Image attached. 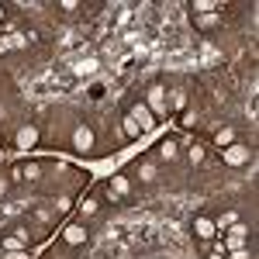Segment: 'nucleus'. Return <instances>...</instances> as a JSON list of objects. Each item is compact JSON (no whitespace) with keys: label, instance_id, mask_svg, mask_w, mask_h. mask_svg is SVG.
<instances>
[{"label":"nucleus","instance_id":"16","mask_svg":"<svg viewBox=\"0 0 259 259\" xmlns=\"http://www.w3.org/2000/svg\"><path fill=\"white\" fill-rule=\"evenodd\" d=\"M190 11H194V14H218V4H214V0H194Z\"/></svg>","mask_w":259,"mask_h":259},{"label":"nucleus","instance_id":"12","mask_svg":"<svg viewBox=\"0 0 259 259\" xmlns=\"http://www.w3.org/2000/svg\"><path fill=\"white\" fill-rule=\"evenodd\" d=\"M135 173H139V180H142V183H152V180H156V162H152V159H142V162H135Z\"/></svg>","mask_w":259,"mask_h":259},{"label":"nucleus","instance_id":"7","mask_svg":"<svg viewBox=\"0 0 259 259\" xmlns=\"http://www.w3.org/2000/svg\"><path fill=\"white\" fill-rule=\"evenodd\" d=\"M194 235H197L200 242H211L214 235H218V232H214V221L204 218V214H197V218H194Z\"/></svg>","mask_w":259,"mask_h":259},{"label":"nucleus","instance_id":"14","mask_svg":"<svg viewBox=\"0 0 259 259\" xmlns=\"http://www.w3.org/2000/svg\"><path fill=\"white\" fill-rule=\"evenodd\" d=\"M232 142H235V128H218V132H214V145H218V152H221V149H228Z\"/></svg>","mask_w":259,"mask_h":259},{"label":"nucleus","instance_id":"8","mask_svg":"<svg viewBox=\"0 0 259 259\" xmlns=\"http://www.w3.org/2000/svg\"><path fill=\"white\" fill-rule=\"evenodd\" d=\"M87 239H90L87 225H69V228L62 232V242H66V245H83Z\"/></svg>","mask_w":259,"mask_h":259},{"label":"nucleus","instance_id":"4","mask_svg":"<svg viewBox=\"0 0 259 259\" xmlns=\"http://www.w3.org/2000/svg\"><path fill=\"white\" fill-rule=\"evenodd\" d=\"M73 149L76 152H94V128L90 124H80L73 132Z\"/></svg>","mask_w":259,"mask_h":259},{"label":"nucleus","instance_id":"6","mask_svg":"<svg viewBox=\"0 0 259 259\" xmlns=\"http://www.w3.org/2000/svg\"><path fill=\"white\" fill-rule=\"evenodd\" d=\"M128 118L135 121V124H139L142 132H149V128H152V124H156V118H152V111H149V107H145V104H135V107H132V111H128Z\"/></svg>","mask_w":259,"mask_h":259},{"label":"nucleus","instance_id":"20","mask_svg":"<svg viewBox=\"0 0 259 259\" xmlns=\"http://www.w3.org/2000/svg\"><path fill=\"white\" fill-rule=\"evenodd\" d=\"M204 156H207V152H204V145H197V142L187 149V159L194 162V166H197V162H204Z\"/></svg>","mask_w":259,"mask_h":259},{"label":"nucleus","instance_id":"3","mask_svg":"<svg viewBox=\"0 0 259 259\" xmlns=\"http://www.w3.org/2000/svg\"><path fill=\"white\" fill-rule=\"evenodd\" d=\"M245 245H249V228L235 221V225L228 228V239H225V249H228V252H235V249H245Z\"/></svg>","mask_w":259,"mask_h":259},{"label":"nucleus","instance_id":"24","mask_svg":"<svg viewBox=\"0 0 259 259\" xmlns=\"http://www.w3.org/2000/svg\"><path fill=\"white\" fill-rule=\"evenodd\" d=\"M14 49V38H0V52H11Z\"/></svg>","mask_w":259,"mask_h":259},{"label":"nucleus","instance_id":"23","mask_svg":"<svg viewBox=\"0 0 259 259\" xmlns=\"http://www.w3.org/2000/svg\"><path fill=\"white\" fill-rule=\"evenodd\" d=\"M7 190H11V180H7V177H0V200L7 197Z\"/></svg>","mask_w":259,"mask_h":259},{"label":"nucleus","instance_id":"5","mask_svg":"<svg viewBox=\"0 0 259 259\" xmlns=\"http://www.w3.org/2000/svg\"><path fill=\"white\" fill-rule=\"evenodd\" d=\"M14 145H18V149H24V152H28V149H35V145H38V128H35V124H24V128H18Z\"/></svg>","mask_w":259,"mask_h":259},{"label":"nucleus","instance_id":"1","mask_svg":"<svg viewBox=\"0 0 259 259\" xmlns=\"http://www.w3.org/2000/svg\"><path fill=\"white\" fill-rule=\"evenodd\" d=\"M145 107L152 111V118H156V114H169V97H166V90H162L159 83L149 87V94H145Z\"/></svg>","mask_w":259,"mask_h":259},{"label":"nucleus","instance_id":"17","mask_svg":"<svg viewBox=\"0 0 259 259\" xmlns=\"http://www.w3.org/2000/svg\"><path fill=\"white\" fill-rule=\"evenodd\" d=\"M235 221H239V214H235V211H225V214L214 221V232H228V228H232Z\"/></svg>","mask_w":259,"mask_h":259},{"label":"nucleus","instance_id":"22","mask_svg":"<svg viewBox=\"0 0 259 259\" xmlns=\"http://www.w3.org/2000/svg\"><path fill=\"white\" fill-rule=\"evenodd\" d=\"M69 207H73V197H66V194L56 197V211H69Z\"/></svg>","mask_w":259,"mask_h":259},{"label":"nucleus","instance_id":"11","mask_svg":"<svg viewBox=\"0 0 259 259\" xmlns=\"http://www.w3.org/2000/svg\"><path fill=\"white\" fill-rule=\"evenodd\" d=\"M0 249H4V252H24V249H28V239H21V235H4V239H0Z\"/></svg>","mask_w":259,"mask_h":259},{"label":"nucleus","instance_id":"2","mask_svg":"<svg viewBox=\"0 0 259 259\" xmlns=\"http://www.w3.org/2000/svg\"><path fill=\"white\" fill-rule=\"evenodd\" d=\"M252 156V149L249 145H239V142H232L228 149H221V162H228V166H245Z\"/></svg>","mask_w":259,"mask_h":259},{"label":"nucleus","instance_id":"15","mask_svg":"<svg viewBox=\"0 0 259 259\" xmlns=\"http://www.w3.org/2000/svg\"><path fill=\"white\" fill-rule=\"evenodd\" d=\"M100 211V197H83V204H80V218H94Z\"/></svg>","mask_w":259,"mask_h":259},{"label":"nucleus","instance_id":"9","mask_svg":"<svg viewBox=\"0 0 259 259\" xmlns=\"http://www.w3.org/2000/svg\"><path fill=\"white\" fill-rule=\"evenodd\" d=\"M107 190H111L118 200L128 197V194H132V180L124 177V173H114V177H111V183H107Z\"/></svg>","mask_w":259,"mask_h":259},{"label":"nucleus","instance_id":"26","mask_svg":"<svg viewBox=\"0 0 259 259\" xmlns=\"http://www.w3.org/2000/svg\"><path fill=\"white\" fill-rule=\"evenodd\" d=\"M232 259H249V252H245V249H235V252H232Z\"/></svg>","mask_w":259,"mask_h":259},{"label":"nucleus","instance_id":"27","mask_svg":"<svg viewBox=\"0 0 259 259\" xmlns=\"http://www.w3.org/2000/svg\"><path fill=\"white\" fill-rule=\"evenodd\" d=\"M4 259H28V252H7Z\"/></svg>","mask_w":259,"mask_h":259},{"label":"nucleus","instance_id":"19","mask_svg":"<svg viewBox=\"0 0 259 259\" xmlns=\"http://www.w3.org/2000/svg\"><path fill=\"white\" fill-rule=\"evenodd\" d=\"M41 177V166L38 162H28V166H21V180H38Z\"/></svg>","mask_w":259,"mask_h":259},{"label":"nucleus","instance_id":"13","mask_svg":"<svg viewBox=\"0 0 259 259\" xmlns=\"http://www.w3.org/2000/svg\"><path fill=\"white\" fill-rule=\"evenodd\" d=\"M194 24H197L200 31H211V28L221 24V14H194Z\"/></svg>","mask_w":259,"mask_h":259},{"label":"nucleus","instance_id":"21","mask_svg":"<svg viewBox=\"0 0 259 259\" xmlns=\"http://www.w3.org/2000/svg\"><path fill=\"white\" fill-rule=\"evenodd\" d=\"M169 107H187V94H183V90H173V100H169Z\"/></svg>","mask_w":259,"mask_h":259},{"label":"nucleus","instance_id":"28","mask_svg":"<svg viewBox=\"0 0 259 259\" xmlns=\"http://www.w3.org/2000/svg\"><path fill=\"white\" fill-rule=\"evenodd\" d=\"M4 18H7V11H4V4H0V24H4Z\"/></svg>","mask_w":259,"mask_h":259},{"label":"nucleus","instance_id":"18","mask_svg":"<svg viewBox=\"0 0 259 259\" xmlns=\"http://www.w3.org/2000/svg\"><path fill=\"white\" fill-rule=\"evenodd\" d=\"M121 128H124V139H142V135H145V132H142L132 118H124V124H121Z\"/></svg>","mask_w":259,"mask_h":259},{"label":"nucleus","instance_id":"10","mask_svg":"<svg viewBox=\"0 0 259 259\" xmlns=\"http://www.w3.org/2000/svg\"><path fill=\"white\" fill-rule=\"evenodd\" d=\"M177 152H180L177 139H162L159 145H156V156H159V159H166V162H173V159H177Z\"/></svg>","mask_w":259,"mask_h":259},{"label":"nucleus","instance_id":"25","mask_svg":"<svg viewBox=\"0 0 259 259\" xmlns=\"http://www.w3.org/2000/svg\"><path fill=\"white\" fill-rule=\"evenodd\" d=\"M35 218H38V221H52V211H41V207H38V211H35Z\"/></svg>","mask_w":259,"mask_h":259}]
</instances>
